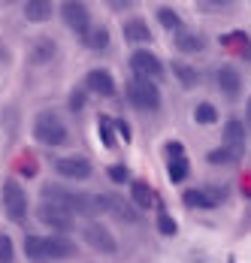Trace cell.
I'll list each match as a JSON object with an SVG mask.
<instances>
[{"instance_id": "cell-1", "label": "cell", "mask_w": 251, "mask_h": 263, "mask_svg": "<svg viewBox=\"0 0 251 263\" xmlns=\"http://www.w3.org/2000/svg\"><path fill=\"white\" fill-rule=\"evenodd\" d=\"M25 257L30 263H46V260H76L79 257V245L73 239L61 236H25Z\"/></svg>"}, {"instance_id": "cell-2", "label": "cell", "mask_w": 251, "mask_h": 263, "mask_svg": "<svg viewBox=\"0 0 251 263\" xmlns=\"http://www.w3.org/2000/svg\"><path fill=\"white\" fill-rule=\"evenodd\" d=\"M40 194H43L46 203H55V206L73 212V215H79V212H82V215H100L97 197L82 194V191H70V187H64V184H58V182H46Z\"/></svg>"}, {"instance_id": "cell-3", "label": "cell", "mask_w": 251, "mask_h": 263, "mask_svg": "<svg viewBox=\"0 0 251 263\" xmlns=\"http://www.w3.org/2000/svg\"><path fill=\"white\" fill-rule=\"evenodd\" d=\"M33 139L40 145L58 148V145H67L70 142V127L64 124V118L55 109H43V112L33 115Z\"/></svg>"}, {"instance_id": "cell-4", "label": "cell", "mask_w": 251, "mask_h": 263, "mask_svg": "<svg viewBox=\"0 0 251 263\" xmlns=\"http://www.w3.org/2000/svg\"><path fill=\"white\" fill-rule=\"evenodd\" d=\"M127 103L139 112H157L160 109V88L151 79H142V76H130L127 79Z\"/></svg>"}, {"instance_id": "cell-5", "label": "cell", "mask_w": 251, "mask_h": 263, "mask_svg": "<svg viewBox=\"0 0 251 263\" xmlns=\"http://www.w3.org/2000/svg\"><path fill=\"white\" fill-rule=\"evenodd\" d=\"M0 203H3V212H6L9 221L22 224L27 218V206H30L27 203V191L15 179H6L3 182V187H0Z\"/></svg>"}, {"instance_id": "cell-6", "label": "cell", "mask_w": 251, "mask_h": 263, "mask_svg": "<svg viewBox=\"0 0 251 263\" xmlns=\"http://www.w3.org/2000/svg\"><path fill=\"white\" fill-rule=\"evenodd\" d=\"M97 209L112 215V218H118V221H124V224H139L142 221L139 209L127 197H121V194H97Z\"/></svg>"}, {"instance_id": "cell-7", "label": "cell", "mask_w": 251, "mask_h": 263, "mask_svg": "<svg viewBox=\"0 0 251 263\" xmlns=\"http://www.w3.org/2000/svg\"><path fill=\"white\" fill-rule=\"evenodd\" d=\"M227 200V191L218 184H203V187H188L182 194V203L188 209H218Z\"/></svg>"}, {"instance_id": "cell-8", "label": "cell", "mask_w": 251, "mask_h": 263, "mask_svg": "<svg viewBox=\"0 0 251 263\" xmlns=\"http://www.w3.org/2000/svg\"><path fill=\"white\" fill-rule=\"evenodd\" d=\"M37 221L40 224H46V227H51L55 233H61V236H67V233H73L76 221H73V212L61 209V206H55V203H40L37 206Z\"/></svg>"}, {"instance_id": "cell-9", "label": "cell", "mask_w": 251, "mask_h": 263, "mask_svg": "<svg viewBox=\"0 0 251 263\" xmlns=\"http://www.w3.org/2000/svg\"><path fill=\"white\" fill-rule=\"evenodd\" d=\"M82 239H85L88 248H94L100 254H115L118 251V239L112 236V230L106 224H100V221H88L82 227Z\"/></svg>"}, {"instance_id": "cell-10", "label": "cell", "mask_w": 251, "mask_h": 263, "mask_svg": "<svg viewBox=\"0 0 251 263\" xmlns=\"http://www.w3.org/2000/svg\"><path fill=\"white\" fill-rule=\"evenodd\" d=\"M130 70H133V76H142V79H151V82H157L167 73V70H164V61L154 52H149V49L130 52Z\"/></svg>"}, {"instance_id": "cell-11", "label": "cell", "mask_w": 251, "mask_h": 263, "mask_svg": "<svg viewBox=\"0 0 251 263\" xmlns=\"http://www.w3.org/2000/svg\"><path fill=\"white\" fill-rule=\"evenodd\" d=\"M55 173L64 176V179H73V182H85L94 176V163L82 155H67V158L55 160Z\"/></svg>"}, {"instance_id": "cell-12", "label": "cell", "mask_w": 251, "mask_h": 263, "mask_svg": "<svg viewBox=\"0 0 251 263\" xmlns=\"http://www.w3.org/2000/svg\"><path fill=\"white\" fill-rule=\"evenodd\" d=\"M61 22L70 27V30H76L79 36L94 25V22H91V9H88L85 3H79V0H67V3H61Z\"/></svg>"}, {"instance_id": "cell-13", "label": "cell", "mask_w": 251, "mask_h": 263, "mask_svg": "<svg viewBox=\"0 0 251 263\" xmlns=\"http://www.w3.org/2000/svg\"><path fill=\"white\" fill-rule=\"evenodd\" d=\"M215 82H218V88H221V94L227 100H239V94H242V73L233 64H221L215 70Z\"/></svg>"}, {"instance_id": "cell-14", "label": "cell", "mask_w": 251, "mask_h": 263, "mask_svg": "<svg viewBox=\"0 0 251 263\" xmlns=\"http://www.w3.org/2000/svg\"><path fill=\"white\" fill-rule=\"evenodd\" d=\"M85 91H88V94H97V97H115L118 85H115V79H112L109 70L94 67V70H88V76H85Z\"/></svg>"}, {"instance_id": "cell-15", "label": "cell", "mask_w": 251, "mask_h": 263, "mask_svg": "<svg viewBox=\"0 0 251 263\" xmlns=\"http://www.w3.org/2000/svg\"><path fill=\"white\" fill-rule=\"evenodd\" d=\"M121 36H124L127 46H146L151 43V27L146 18H139V15H133V18H127L124 27H121Z\"/></svg>"}, {"instance_id": "cell-16", "label": "cell", "mask_w": 251, "mask_h": 263, "mask_svg": "<svg viewBox=\"0 0 251 263\" xmlns=\"http://www.w3.org/2000/svg\"><path fill=\"white\" fill-rule=\"evenodd\" d=\"M58 58V40H51V36H40V40H33V46H30V64H37V67H46Z\"/></svg>"}, {"instance_id": "cell-17", "label": "cell", "mask_w": 251, "mask_h": 263, "mask_svg": "<svg viewBox=\"0 0 251 263\" xmlns=\"http://www.w3.org/2000/svg\"><path fill=\"white\" fill-rule=\"evenodd\" d=\"M173 46H176L178 52H185V54H197L206 49V36L203 33H197V30H178L176 33V40H173Z\"/></svg>"}, {"instance_id": "cell-18", "label": "cell", "mask_w": 251, "mask_h": 263, "mask_svg": "<svg viewBox=\"0 0 251 263\" xmlns=\"http://www.w3.org/2000/svg\"><path fill=\"white\" fill-rule=\"evenodd\" d=\"M245 136H248V127H245V121H239V118H227L224 130H221V139H224V145H233V148H245Z\"/></svg>"}, {"instance_id": "cell-19", "label": "cell", "mask_w": 251, "mask_h": 263, "mask_svg": "<svg viewBox=\"0 0 251 263\" xmlns=\"http://www.w3.org/2000/svg\"><path fill=\"white\" fill-rule=\"evenodd\" d=\"M130 200H133V206L139 212L151 209V206H154V191H151V184L142 182V179H130Z\"/></svg>"}, {"instance_id": "cell-20", "label": "cell", "mask_w": 251, "mask_h": 263, "mask_svg": "<svg viewBox=\"0 0 251 263\" xmlns=\"http://www.w3.org/2000/svg\"><path fill=\"white\" fill-rule=\"evenodd\" d=\"M22 9H25V18L30 25H43V22H49L55 15V3H49V0H30Z\"/></svg>"}, {"instance_id": "cell-21", "label": "cell", "mask_w": 251, "mask_h": 263, "mask_svg": "<svg viewBox=\"0 0 251 263\" xmlns=\"http://www.w3.org/2000/svg\"><path fill=\"white\" fill-rule=\"evenodd\" d=\"M79 40H82L91 52H106V49H109V30H106L103 25H91Z\"/></svg>"}, {"instance_id": "cell-22", "label": "cell", "mask_w": 251, "mask_h": 263, "mask_svg": "<svg viewBox=\"0 0 251 263\" xmlns=\"http://www.w3.org/2000/svg\"><path fill=\"white\" fill-rule=\"evenodd\" d=\"M170 70L176 73V79H178L182 88H197V85H200V70L191 67V64H185V61H173Z\"/></svg>"}, {"instance_id": "cell-23", "label": "cell", "mask_w": 251, "mask_h": 263, "mask_svg": "<svg viewBox=\"0 0 251 263\" xmlns=\"http://www.w3.org/2000/svg\"><path fill=\"white\" fill-rule=\"evenodd\" d=\"M97 136H100L103 148H115L118 145V130H115V118L112 115H100L97 118Z\"/></svg>"}, {"instance_id": "cell-24", "label": "cell", "mask_w": 251, "mask_h": 263, "mask_svg": "<svg viewBox=\"0 0 251 263\" xmlns=\"http://www.w3.org/2000/svg\"><path fill=\"white\" fill-rule=\"evenodd\" d=\"M242 152H245V148H233V145H221V148L209 152V155H206V160H209V163H239V160H242Z\"/></svg>"}, {"instance_id": "cell-25", "label": "cell", "mask_w": 251, "mask_h": 263, "mask_svg": "<svg viewBox=\"0 0 251 263\" xmlns=\"http://www.w3.org/2000/svg\"><path fill=\"white\" fill-rule=\"evenodd\" d=\"M188 173H191V160L188 158H176L167 163V179L173 184H182L185 179H188Z\"/></svg>"}, {"instance_id": "cell-26", "label": "cell", "mask_w": 251, "mask_h": 263, "mask_svg": "<svg viewBox=\"0 0 251 263\" xmlns=\"http://www.w3.org/2000/svg\"><path fill=\"white\" fill-rule=\"evenodd\" d=\"M154 224H157V233H160V236H176V233H178L176 218H173L170 212L164 209V206H157V215H154Z\"/></svg>"}, {"instance_id": "cell-27", "label": "cell", "mask_w": 251, "mask_h": 263, "mask_svg": "<svg viewBox=\"0 0 251 263\" xmlns=\"http://www.w3.org/2000/svg\"><path fill=\"white\" fill-rule=\"evenodd\" d=\"M194 121H197L200 127H209V124H215V121H218V109L209 103V100H203V103L194 106Z\"/></svg>"}, {"instance_id": "cell-28", "label": "cell", "mask_w": 251, "mask_h": 263, "mask_svg": "<svg viewBox=\"0 0 251 263\" xmlns=\"http://www.w3.org/2000/svg\"><path fill=\"white\" fill-rule=\"evenodd\" d=\"M154 18L160 22V27H167V30H182V15H178L176 9H170V6H160L157 12H154Z\"/></svg>"}, {"instance_id": "cell-29", "label": "cell", "mask_w": 251, "mask_h": 263, "mask_svg": "<svg viewBox=\"0 0 251 263\" xmlns=\"http://www.w3.org/2000/svg\"><path fill=\"white\" fill-rule=\"evenodd\" d=\"M85 106H88V91L79 85V88H73V94H70V112H73V115H79Z\"/></svg>"}, {"instance_id": "cell-30", "label": "cell", "mask_w": 251, "mask_h": 263, "mask_svg": "<svg viewBox=\"0 0 251 263\" xmlns=\"http://www.w3.org/2000/svg\"><path fill=\"white\" fill-rule=\"evenodd\" d=\"M218 43H221V46H248L251 40H248V33H242V30H233V33H221V36H218Z\"/></svg>"}, {"instance_id": "cell-31", "label": "cell", "mask_w": 251, "mask_h": 263, "mask_svg": "<svg viewBox=\"0 0 251 263\" xmlns=\"http://www.w3.org/2000/svg\"><path fill=\"white\" fill-rule=\"evenodd\" d=\"M0 263H15V245L6 233H0Z\"/></svg>"}, {"instance_id": "cell-32", "label": "cell", "mask_w": 251, "mask_h": 263, "mask_svg": "<svg viewBox=\"0 0 251 263\" xmlns=\"http://www.w3.org/2000/svg\"><path fill=\"white\" fill-rule=\"evenodd\" d=\"M106 173H109V179H112L115 184H124V182H130V170H127L124 163H112V166H109Z\"/></svg>"}, {"instance_id": "cell-33", "label": "cell", "mask_w": 251, "mask_h": 263, "mask_svg": "<svg viewBox=\"0 0 251 263\" xmlns=\"http://www.w3.org/2000/svg\"><path fill=\"white\" fill-rule=\"evenodd\" d=\"M164 155H167V160H176V158H185V145L178 142V139H170L167 145H164Z\"/></svg>"}, {"instance_id": "cell-34", "label": "cell", "mask_w": 251, "mask_h": 263, "mask_svg": "<svg viewBox=\"0 0 251 263\" xmlns=\"http://www.w3.org/2000/svg\"><path fill=\"white\" fill-rule=\"evenodd\" d=\"M115 130H118V136H121L124 142H133V127L127 124L124 118H115Z\"/></svg>"}, {"instance_id": "cell-35", "label": "cell", "mask_w": 251, "mask_h": 263, "mask_svg": "<svg viewBox=\"0 0 251 263\" xmlns=\"http://www.w3.org/2000/svg\"><path fill=\"white\" fill-rule=\"evenodd\" d=\"M37 170H40V166H37V160L33 158H22V176L30 179V176H37Z\"/></svg>"}, {"instance_id": "cell-36", "label": "cell", "mask_w": 251, "mask_h": 263, "mask_svg": "<svg viewBox=\"0 0 251 263\" xmlns=\"http://www.w3.org/2000/svg\"><path fill=\"white\" fill-rule=\"evenodd\" d=\"M245 127H251V97H248V103H245Z\"/></svg>"}, {"instance_id": "cell-37", "label": "cell", "mask_w": 251, "mask_h": 263, "mask_svg": "<svg viewBox=\"0 0 251 263\" xmlns=\"http://www.w3.org/2000/svg\"><path fill=\"white\" fill-rule=\"evenodd\" d=\"M3 61H6V52H3V46H0V64H3Z\"/></svg>"}]
</instances>
